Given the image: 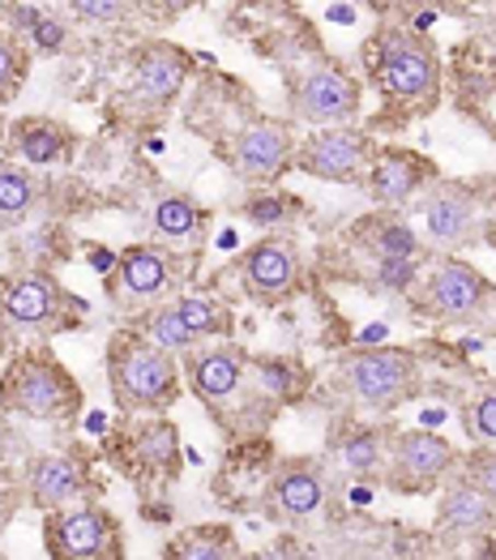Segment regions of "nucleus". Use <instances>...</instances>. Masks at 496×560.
<instances>
[{
    "label": "nucleus",
    "instance_id": "nucleus-33",
    "mask_svg": "<svg viewBox=\"0 0 496 560\" xmlns=\"http://www.w3.org/2000/svg\"><path fill=\"white\" fill-rule=\"evenodd\" d=\"M65 9L86 26H120L134 13V0H65Z\"/></svg>",
    "mask_w": 496,
    "mask_h": 560
},
{
    "label": "nucleus",
    "instance_id": "nucleus-39",
    "mask_svg": "<svg viewBox=\"0 0 496 560\" xmlns=\"http://www.w3.org/2000/svg\"><path fill=\"white\" fill-rule=\"evenodd\" d=\"M475 322H484V329H488V334H493V338H496V295H493V300H488V308H484V313H480Z\"/></svg>",
    "mask_w": 496,
    "mask_h": 560
},
{
    "label": "nucleus",
    "instance_id": "nucleus-38",
    "mask_svg": "<svg viewBox=\"0 0 496 560\" xmlns=\"http://www.w3.org/2000/svg\"><path fill=\"white\" fill-rule=\"evenodd\" d=\"M18 445H22V441H18V432H13L9 416H0V463H4V458H9Z\"/></svg>",
    "mask_w": 496,
    "mask_h": 560
},
{
    "label": "nucleus",
    "instance_id": "nucleus-10",
    "mask_svg": "<svg viewBox=\"0 0 496 560\" xmlns=\"http://www.w3.org/2000/svg\"><path fill=\"white\" fill-rule=\"evenodd\" d=\"M484 232V201L471 185L458 180H432L424 197V235L432 248L453 253L475 244Z\"/></svg>",
    "mask_w": 496,
    "mask_h": 560
},
{
    "label": "nucleus",
    "instance_id": "nucleus-23",
    "mask_svg": "<svg viewBox=\"0 0 496 560\" xmlns=\"http://www.w3.org/2000/svg\"><path fill=\"white\" fill-rule=\"evenodd\" d=\"M240 544L227 526H193L168 544V560H235Z\"/></svg>",
    "mask_w": 496,
    "mask_h": 560
},
{
    "label": "nucleus",
    "instance_id": "nucleus-32",
    "mask_svg": "<svg viewBox=\"0 0 496 560\" xmlns=\"http://www.w3.org/2000/svg\"><path fill=\"white\" fill-rule=\"evenodd\" d=\"M253 369H257V385L262 389H270V398L278 402H291L300 389H304V373L296 369V364H282V360H253Z\"/></svg>",
    "mask_w": 496,
    "mask_h": 560
},
{
    "label": "nucleus",
    "instance_id": "nucleus-35",
    "mask_svg": "<svg viewBox=\"0 0 496 560\" xmlns=\"http://www.w3.org/2000/svg\"><path fill=\"white\" fill-rule=\"evenodd\" d=\"M22 73H26V56H22V47L13 44V35L0 31V98L18 91Z\"/></svg>",
    "mask_w": 496,
    "mask_h": 560
},
{
    "label": "nucleus",
    "instance_id": "nucleus-9",
    "mask_svg": "<svg viewBox=\"0 0 496 560\" xmlns=\"http://www.w3.org/2000/svg\"><path fill=\"white\" fill-rule=\"evenodd\" d=\"M44 539L51 560H120L125 557V539L116 517L99 505H69V510H51L44 517Z\"/></svg>",
    "mask_w": 496,
    "mask_h": 560
},
{
    "label": "nucleus",
    "instance_id": "nucleus-16",
    "mask_svg": "<svg viewBox=\"0 0 496 560\" xmlns=\"http://www.w3.org/2000/svg\"><path fill=\"white\" fill-rule=\"evenodd\" d=\"M325 497H330V479L321 463L296 458L274 470L270 488H266V514L278 522H309L325 510Z\"/></svg>",
    "mask_w": 496,
    "mask_h": 560
},
{
    "label": "nucleus",
    "instance_id": "nucleus-4",
    "mask_svg": "<svg viewBox=\"0 0 496 560\" xmlns=\"http://www.w3.org/2000/svg\"><path fill=\"white\" fill-rule=\"evenodd\" d=\"M0 398L9 411L26 420L69 423L82 416V385L56 355L47 351H22L0 381Z\"/></svg>",
    "mask_w": 496,
    "mask_h": 560
},
{
    "label": "nucleus",
    "instance_id": "nucleus-43",
    "mask_svg": "<svg viewBox=\"0 0 496 560\" xmlns=\"http://www.w3.org/2000/svg\"><path fill=\"white\" fill-rule=\"evenodd\" d=\"M446 4H458V9H475V4H484V0H446Z\"/></svg>",
    "mask_w": 496,
    "mask_h": 560
},
{
    "label": "nucleus",
    "instance_id": "nucleus-19",
    "mask_svg": "<svg viewBox=\"0 0 496 560\" xmlns=\"http://www.w3.org/2000/svg\"><path fill=\"white\" fill-rule=\"evenodd\" d=\"M496 530V501L475 488L466 475L453 479L450 488L441 492V505H437V539L446 544H462V539H484Z\"/></svg>",
    "mask_w": 496,
    "mask_h": 560
},
{
    "label": "nucleus",
    "instance_id": "nucleus-14",
    "mask_svg": "<svg viewBox=\"0 0 496 560\" xmlns=\"http://www.w3.org/2000/svg\"><path fill=\"white\" fill-rule=\"evenodd\" d=\"M300 275H304L300 248H296V240H287V235H266V240H257V244L240 257L244 291H249L253 300H266V304L287 300V295L300 287Z\"/></svg>",
    "mask_w": 496,
    "mask_h": 560
},
{
    "label": "nucleus",
    "instance_id": "nucleus-27",
    "mask_svg": "<svg viewBox=\"0 0 496 560\" xmlns=\"http://www.w3.org/2000/svg\"><path fill=\"white\" fill-rule=\"evenodd\" d=\"M176 313L184 317V326L193 329L197 338H227L231 334V308L223 300H210V295H181L172 300Z\"/></svg>",
    "mask_w": 496,
    "mask_h": 560
},
{
    "label": "nucleus",
    "instance_id": "nucleus-29",
    "mask_svg": "<svg viewBox=\"0 0 496 560\" xmlns=\"http://www.w3.org/2000/svg\"><path fill=\"white\" fill-rule=\"evenodd\" d=\"M462 432H466L471 445L496 450V381L484 385V389L462 407Z\"/></svg>",
    "mask_w": 496,
    "mask_h": 560
},
{
    "label": "nucleus",
    "instance_id": "nucleus-37",
    "mask_svg": "<svg viewBox=\"0 0 496 560\" xmlns=\"http://www.w3.org/2000/svg\"><path fill=\"white\" fill-rule=\"evenodd\" d=\"M26 22H31L35 47H44V51H60V47L69 44V31H65V22H56V18H39V13H26Z\"/></svg>",
    "mask_w": 496,
    "mask_h": 560
},
{
    "label": "nucleus",
    "instance_id": "nucleus-41",
    "mask_svg": "<svg viewBox=\"0 0 496 560\" xmlns=\"http://www.w3.org/2000/svg\"><path fill=\"white\" fill-rule=\"evenodd\" d=\"M394 4H403V0H368V9H377V13H385V9H394Z\"/></svg>",
    "mask_w": 496,
    "mask_h": 560
},
{
    "label": "nucleus",
    "instance_id": "nucleus-34",
    "mask_svg": "<svg viewBox=\"0 0 496 560\" xmlns=\"http://www.w3.org/2000/svg\"><path fill=\"white\" fill-rule=\"evenodd\" d=\"M462 475H466L475 488H484V492L496 501V450H488V445H475V450L462 458Z\"/></svg>",
    "mask_w": 496,
    "mask_h": 560
},
{
    "label": "nucleus",
    "instance_id": "nucleus-44",
    "mask_svg": "<svg viewBox=\"0 0 496 560\" xmlns=\"http://www.w3.org/2000/svg\"><path fill=\"white\" fill-rule=\"evenodd\" d=\"M168 4H172V9H184V4H193V0H168Z\"/></svg>",
    "mask_w": 496,
    "mask_h": 560
},
{
    "label": "nucleus",
    "instance_id": "nucleus-42",
    "mask_svg": "<svg viewBox=\"0 0 496 560\" xmlns=\"http://www.w3.org/2000/svg\"><path fill=\"white\" fill-rule=\"evenodd\" d=\"M484 35H488V44L496 47V9H493V18H488V26H484Z\"/></svg>",
    "mask_w": 496,
    "mask_h": 560
},
{
    "label": "nucleus",
    "instance_id": "nucleus-6",
    "mask_svg": "<svg viewBox=\"0 0 496 560\" xmlns=\"http://www.w3.org/2000/svg\"><path fill=\"white\" fill-rule=\"evenodd\" d=\"M82 308L86 304L73 300L56 282V275H44V270H22L0 282V317L26 334H56L73 322V313L82 317Z\"/></svg>",
    "mask_w": 496,
    "mask_h": 560
},
{
    "label": "nucleus",
    "instance_id": "nucleus-7",
    "mask_svg": "<svg viewBox=\"0 0 496 560\" xmlns=\"http://www.w3.org/2000/svg\"><path fill=\"white\" fill-rule=\"evenodd\" d=\"M291 116L313 125V129H334V125H356L360 116V82L334 65L316 60L291 78Z\"/></svg>",
    "mask_w": 496,
    "mask_h": 560
},
{
    "label": "nucleus",
    "instance_id": "nucleus-30",
    "mask_svg": "<svg viewBox=\"0 0 496 560\" xmlns=\"http://www.w3.org/2000/svg\"><path fill=\"white\" fill-rule=\"evenodd\" d=\"M146 338H154L159 347H168L172 355L176 351H188V347H197V334L184 326V317L176 313V304H163V308H154L150 317H146V329H141Z\"/></svg>",
    "mask_w": 496,
    "mask_h": 560
},
{
    "label": "nucleus",
    "instance_id": "nucleus-17",
    "mask_svg": "<svg viewBox=\"0 0 496 560\" xmlns=\"http://www.w3.org/2000/svg\"><path fill=\"white\" fill-rule=\"evenodd\" d=\"M184 381H188V389L210 407V411H219L227 407L235 394H240V385L249 381V360L235 351V347H188L184 351Z\"/></svg>",
    "mask_w": 496,
    "mask_h": 560
},
{
    "label": "nucleus",
    "instance_id": "nucleus-13",
    "mask_svg": "<svg viewBox=\"0 0 496 560\" xmlns=\"http://www.w3.org/2000/svg\"><path fill=\"white\" fill-rule=\"evenodd\" d=\"M296 163V138L282 120H253L231 141V167L249 185H270Z\"/></svg>",
    "mask_w": 496,
    "mask_h": 560
},
{
    "label": "nucleus",
    "instance_id": "nucleus-1",
    "mask_svg": "<svg viewBox=\"0 0 496 560\" xmlns=\"http://www.w3.org/2000/svg\"><path fill=\"white\" fill-rule=\"evenodd\" d=\"M107 385L120 411L159 416L181 398V364L146 334H116L107 347Z\"/></svg>",
    "mask_w": 496,
    "mask_h": 560
},
{
    "label": "nucleus",
    "instance_id": "nucleus-12",
    "mask_svg": "<svg viewBox=\"0 0 496 560\" xmlns=\"http://www.w3.org/2000/svg\"><path fill=\"white\" fill-rule=\"evenodd\" d=\"M176 257L163 244H134L116 257V275L107 279V295L120 300L125 308L159 304L176 287Z\"/></svg>",
    "mask_w": 496,
    "mask_h": 560
},
{
    "label": "nucleus",
    "instance_id": "nucleus-21",
    "mask_svg": "<svg viewBox=\"0 0 496 560\" xmlns=\"http://www.w3.org/2000/svg\"><path fill=\"white\" fill-rule=\"evenodd\" d=\"M9 138H13V150H18L31 167H51V163H60V159L69 154L73 133H69L60 120L26 116V120H18V125L9 129Z\"/></svg>",
    "mask_w": 496,
    "mask_h": 560
},
{
    "label": "nucleus",
    "instance_id": "nucleus-11",
    "mask_svg": "<svg viewBox=\"0 0 496 560\" xmlns=\"http://www.w3.org/2000/svg\"><path fill=\"white\" fill-rule=\"evenodd\" d=\"M368 163H372V141L356 125L321 129L296 150V167L304 176L330 180V185H364Z\"/></svg>",
    "mask_w": 496,
    "mask_h": 560
},
{
    "label": "nucleus",
    "instance_id": "nucleus-5",
    "mask_svg": "<svg viewBox=\"0 0 496 560\" xmlns=\"http://www.w3.org/2000/svg\"><path fill=\"white\" fill-rule=\"evenodd\" d=\"M415 291H411V300H415V308L424 313V317H432V322H450V326H466V322H475L484 308H488V300L496 295V282L488 275H480L471 261H462V257H437L432 261V270L424 275V282H411Z\"/></svg>",
    "mask_w": 496,
    "mask_h": 560
},
{
    "label": "nucleus",
    "instance_id": "nucleus-18",
    "mask_svg": "<svg viewBox=\"0 0 496 560\" xmlns=\"http://www.w3.org/2000/svg\"><path fill=\"white\" fill-rule=\"evenodd\" d=\"M188 69H193V60H188V51H181L176 44H163V39H159V44H146L134 60L129 98H134L137 107L159 112V107H168V103L184 91Z\"/></svg>",
    "mask_w": 496,
    "mask_h": 560
},
{
    "label": "nucleus",
    "instance_id": "nucleus-8",
    "mask_svg": "<svg viewBox=\"0 0 496 560\" xmlns=\"http://www.w3.org/2000/svg\"><path fill=\"white\" fill-rule=\"evenodd\" d=\"M390 470H385V483L399 492V497H424V492H437L453 470L462 467L458 450H453L446 436L437 432H424V428H406L390 441Z\"/></svg>",
    "mask_w": 496,
    "mask_h": 560
},
{
    "label": "nucleus",
    "instance_id": "nucleus-2",
    "mask_svg": "<svg viewBox=\"0 0 496 560\" xmlns=\"http://www.w3.org/2000/svg\"><path fill=\"white\" fill-rule=\"evenodd\" d=\"M372 73L381 94H390L399 107L424 116L441 98V56L432 39L406 31V26H381L372 47Z\"/></svg>",
    "mask_w": 496,
    "mask_h": 560
},
{
    "label": "nucleus",
    "instance_id": "nucleus-3",
    "mask_svg": "<svg viewBox=\"0 0 496 560\" xmlns=\"http://www.w3.org/2000/svg\"><path fill=\"white\" fill-rule=\"evenodd\" d=\"M334 385L343 389V398H351L364 411L390 416L399 411L406 398L419 394L424 376H419V355L406 347H360L347 351L334 369Z\"/></svg>",
    "mask_w": 496,
    "mask_h": 560
},
{
    "label": "nucleus",
    "instance_id": "nucleus-22",
    "mask_svg": "<svg viewBox=\"0 0 496 560\" xmlns=\"http://www.w3.org/2000/svg\"><path fill=\"white\" fill-rule=\"evenodd\" d=\"M134 454L146 470L172 479L181 470V432H176V423L163 420V416H150L134 432Z\"/></svg>",
    "mask_w": 496,
    "mask_h": 560
},
{
    "label": "nucleus",
    "instance_id": "nucleus-15",
    "mask_svg": "<svg viewBox=\"0 0 496 560\" xmlns=\"http://www.w3.org/2000/svg\"><path fill=\"white\" fill-rule=\"evenodd\" d=\"M22 479H26V501L39 514L69 510L91 497V467L78 454H35Z\"/></svg>",
    "mask_w": 496,
    "mask_h": 560
},
{
    "label": "nucleus",
    "instance_id": "nucleus-20",
    "mask_svg": "<svg viewBox=\"0 0 496 560\" xmlns=\"http://www.w3.org/2000/svg\"><path fill=\"white\" fill-rule=\"evenodd\" d=\"M432 180H437L432 163L424 154H415V150H403V145H390V150L372 154L368 176H364L372 201H381V206H403L415 192H424Z\"/></svg>",
    "mask_w": 496,
    "mask_h": 560
},
{
    "label": "nucleus",
    "instance_id": "nucleus-31",
    "mask_svg": "<svg viewBox=\"0 0 496 560\" xmlns=\"http://www.w3.org/2000/svg\"><path fill=\"white\" fill-rule=\"evenodd\" d=\"M385 436L381 432H372V428H360V432H351L343 445H338V454H343V463L351 475H372V470L381 467V458H385Z\"/></svg>",
    "mask_w": 496,
    "mask_h": 560
},
{
    "label": "nucleus",
    "instance_id": "nucleus-40",
    "mask_svg": "<svg viewBox=\"0 0 496 560\" xmlns=\"http://www.w3.org/2000/svg\"><path fill=\"white\" fill-rule=\"evenodd\" d=\"M480 240H484V244H493V248H496V210L488 214V219H484V232H480Z\"/></svg>",
    "mask_w": 496,
    "mask_h": 560
},
{
    "label": "nucleus",
    "instance_id": "nucleus-25",
    "mask_svg": "<svg viewBox=\"0 0 496 560\" xmlns=\"http://www.w3.org/2000/svg\"><path fill=\"white\" fill-rule=\"evenodd\" d=\"M154 232L163 240H193L201 232V206L188 197V192H163L154 201Z\"/></svg>",
    "mask_w": 496,
    "mask_h": 560
},
{
    "label": "nucleus",
    "instance_id": "nucleus-24",
    "mask_svg": "<svg viewBox=\"0 0 496 560\" xmlns=\"http://www.w3.org/2000/svg\"><path fill=\"white\" fill-rule=\"evenodd\" d=\"M39 201V188H35V176L13 167V163H0V228H22L31 219Z\"/></svg>",
    "mask_w": 496,
    "mask_h": 560
},
{
    "label": "nucleus",
    "instance_id": "nucleus-28",
    "mask_svg": "<svg viewBox=\"0 0 496 560\" xmlns=\"http://www.w3.org/2000/svg\"><path fill=\"white\" fill-rule=\"evenodd\" d=\"M304 214V201L291 192H257L244 201V219L257 228H291Z\"/></svg>",
    "mask_w": 496,
    "mask_h": 560
},
{
    "label": "nucleus",
    "instance_id": "nucleus-36",
    "mask_svg": "<svg viewBox=\"0 0 496 560\" xmlns=\"http://www.w3.org/2000/svg\"><path fill=\"white\" fill-rule=\"evenodd\" d=\"M22 505H26V479L0 467V530H4V526L18 517V510H22Z\"/></svg>",
    "mask_w": 496,
    "mask_h": 560
},
{
    "label": "nucleus",
    "instance_id": "nucleus-26",
    "mask_svg": "<svg viewBox=\"0 0 496 560\" xmlns=\"http://www.w3.org/2000/svg\"><path fill=\"white\" fill-rule=\"evenodd\" d=\"M360 235L381 261H403V257L419 253V235L411 232L403 219H372L360 228Z\"/></svg>",
    "mask_w": 496,
    "mask_h": 560
}]
</instances>
